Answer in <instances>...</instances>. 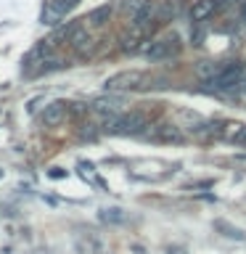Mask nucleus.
Wrapping results in <instances>:
<instances>
[{"label": "nucleus", "mask_w": 246, "mask_h": 254, "mask_svg": "<svg viewBox=\"0 0 246 254\" xmlns=\"http://www.w3.org/2000/svg\"><path fill=\"white\" fill-rule=\"evenodd\" d=\"M103 130L106 132H119V135H138L146 130V117L135 114V111H122V114L103 119Z\"/></svg>", "instance_id": "obj_1"}, {"label": "nucleus", "mask_w": 246, "mask_h": 254, "mask_svg": "<svg viewBox=\"0 0 246 254\" xmlns=\"http://www.w3.org/2000/svg\"><path fill=\"white\" fill-rule=\"evenodd\" d=\"M180 48H183V43L175 35H170V37L148 40V43L140 48V53L151 61H167V59H175V56L180 53Z\"/></svg>", "instance_id": "obj_2"}, {"label": "nucleus", "mask_w": 246, "mask_h": 254, "mask_svg": "<svg viewBox=\"0 0 246 254\" xmlns=\"http://www.w3.org/2000/svg\"><path fill=\"white\" fill-rule=\"evenodd\" d=\"M151 77L146 71H122V74L111 77L106 82L109 93H130V90H146Z\"/></svg>", "instance_id": "obj_3"}, {"label": "nucleus", "mask_w": 246, "mask_h": 254, "mask_svg": "<svg viewBox=\"0 0 246 254\" xmlns=\"http://www.w3.org/2000/svg\"><path fill=\"white\" fill-rule=\"evenodd\" d=\"M244 71H246V64L230 61V64H225V66H222V71L212 79L209 85L214 87V90H220V93H233V90H238V82H241Z\"/></svg>", "instance_id": "obj_4"}, {"label": "nucleus", "mask_w": 246, "mask_h": 254, "mask_svg": "<svg viewBox=\"0 0 246 254\" xmlns=\"http://www.w3.org/2000/svg\"><path fill=\"white\" fill-rule=\"evenodd\" d=\"M93 111H95L101 119H111V117L122 114V111H124V103L119 101V98H101V101L93 103Z\"/></svg>", "instance_id": "obj_5"}, {"label": "nucleus", "mask_w": 246, "mask_h": 254, "mask_svg": "<svg viewBox=\"0 0 246 254\" xmlns=\"http://www.w3.org/2000/svg\"><path fill=\"white\" fill-rule=\"evenodd\" d=\"M69 45L74 48V51L79 53V56H87L93 51V37H90V32H87V27H79L74 29V35H71V40H69Z\"/></svg>", "instance_id": "obj_6"}, {"label": "nucleus", "mask_w": 246, "mask_h": 254, "mask_svg": "<svg viewBox=\"0 0 246 254\" xmlns=\"http://www.w3.org/2000/svg\"><path fill=\"white\" fill-rule=\"evenodd\" d=\"M111 13H114V5H101V8H95V11H90V16L85 19V27H87V29L106 27L109 19H111Z\"/></svg>", "instance_id": "obj_7"}, {"label": "nucleus", "mask_w": 246, "mask_h": 254, "mask_svg": "<svg viewBox=\"0 0 246 254\" xmlns=\"http://www.w3.org/2000/svg\"><path fill=\"white\" fill-rule=\"evenodd\" d=\"M154 138L164 140V143H178V140H183V132H180V127H175V125H159Z\"/></svg>", "instance_id": "obj_8"}, {"label": "nucleus", "mask_w": 246, "mask_h": 254, "mask_svg": "<svg viewBox=\"0 0 246 254\" xmlns=\"http://www.w3.org/2000/svg\"><path fill=\"white\" fill-rule=\"evenodd\" d=\"M222 66H225L222 61H206V64H198V66H196V74L201 77L204 82H212V79L222 71Z\"/></svg>", "instance_id": "obj_9"}, {"label": "nucleus", "mask_w": 246, "mask_h": 254, "mask_svg": "<svg viewBox=\"0 0 246 254\" xmlns=\"http://www.w3.org/2000/svg\"><path fill=\"white\" fill-rule=\"evenodd\" d=\"M214 8H217V3L214 0H198V3L190 8V16H193V21H204L206 16H209Z\"/></svg>", "instance_id": "obj_10"}, {"label": "nucleus", "mask_w": 246, "mask_h": 254, "mask_svg": "<svg viewBox=\"0 0 246 254\" xmlns=\"http://www.w3.org/2000/svg\"><path fill=\"white\" fill-rule=\"evenodd\" d=\"M43 119H45V125H59L63 119V103H51V106L45 109Z\"/></svg>", "instance_id": "obj_11"}, {"label": "nucleus", "mask_w": 246, "mask_h": 254, "mask_svg": "<svg viewBox=\"0 0 246 254\" xmlns=\"http://www.w3.org/2000/svg\"><path fill=\"white\" fill-rule=\"evenodd\" d=\"M236 93H241V95H246V71H244L241 82H238V90H236Z\"/></svg>", "instance_id": "obj_12"}, {"label": "nucleus", "mask_w": 246, "mask_h": 254, "mask_svg": "<svg viewBox=\"0 0 246 254\" xmlns=\"http://www.w3.org/2000/svg\"><path fill=\"white\" fill-rule=\"evenodd\" d=\"M238 146H246V127H244V132H241V138H238Z\"/></svg>", "instance_id": "obj_13"}, {"label": "nucleus", "mask_w": 246, "mask_h": 254, "mask_svg": "<svg viewBox=\"0 0 246 254\" xmlns=\"http://www.w3.org/2000/svg\"><path fill=\"white\" fill-rule=\"evenodd\" d=\"M241 19L246 21V3H244V8H241Z\"/></svg>", "instance_id": "obj_14"}]
</instances>
